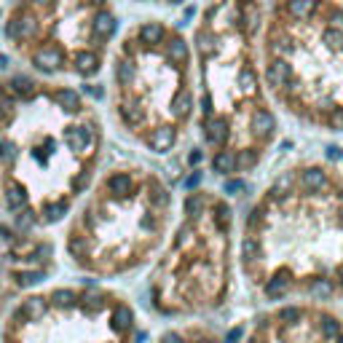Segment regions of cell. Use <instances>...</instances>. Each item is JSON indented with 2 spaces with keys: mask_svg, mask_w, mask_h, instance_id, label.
Segmentation results:
<instances>
[{
  "mask_svg": "<svg viewBox=\"0 0 343 343\" xmlns=\"http://www.w3.org/2000/svg\"><path fill=\"white\" fill-rule=\"evenodd\" d=\"M279 319L282 322H290V324H295L300 319V308H295V306H290V308H282L279 311Z\"/></svg>",
  "mask_w": 343,
  "mask_h": 343,
  "instance_id": "36",
  "label": "cell"
},
{
  "mask_svg": "<svg viewBox=\"0 0 343 343\" xmlns=\"http://www.w3.org/2000/svg\"><path fill=\"white\" fill-rule=\"evenodd\" d=\"M201 343H204V340H201Z\"/></svg>",
  "mask_w": 343,
  "mask_h": 343,
  "instance_id": "64",
  "label": "cell"
},
{
  "mask_svg": "<svg viewBox=\"0 0 343 343\" xmlns=\"http://www.w3.org/2000/svg\"><path fill=\"white\" fill-rule=\"evenodd\" d=\"M91 3H105V0H91Z\"/></svg>",
  "mask_w": 343,
  "mask_h": 343,
  "instance_id": "61",
  "label": "cell"
},
{
  "mask_svg": "<svg viewBox=\"0 0 343 343\" xmlns=\"http://www.w3.org/2000/svg\"><path fill=\"white\" fill-rule=\"evenodd\" d=\"M166 59L175 62V65H183V62L188 59V46H185V41L172 38V41L166 43Z\"/></svg>",
  "mask_w": 343,
  "mask_h": 343,
  "instance_id": "15",
  "label": "cell"
},
{
  "mask_svg": "<svg viewBox=\"0 0 343 343\" xmlns=\"http://www.w3.org/2000/svg\"><path fill=\"white\" fill-rule=\"evenodd\" d=\"M175 139H177V131L172 126H158L150 134V147H153V150H158V153H163V150H169V147L175 145Z\"/></svg>",
  "mask_w": 343,
  "mask_h": 343,
  "instance_id": "4",
  "label": "cell"
},
{
  "mask_svg": "<svg viewBox=\"0 0 343 343\" xmlns=\"http://www.w3.org/2000/svg\"><path fill=\"white\" fill-rule=\"evenodd\" d=\"M19 287H27V284H35V282H41L43 274H19Z\"/></svg>",
  "mask_w": 343,
  "mask_h": 343,
  "instance_id": "41",
  "label": "cell"
},
{
  "mask_svg": "<svg viewBox=\"0 0 343 343\" xmlns=\"http://www.w3.org/2000/svg\"><path fill=\"white\" fill-rule=\"evenodd\" d=\"M73 65H75V70L81 75H91V73H97V70H99V59H97L94 51H78Z\"/></svg>",
  "mask_w": 343,
  "mask_h": 343,
  "instance_id": "6",
  "label": "cell"
},
{
  "mask_svg": "<svg viewBox=\"0 0 343 343\" xmlns=\"http://www.w3.org/2000/svg\"><path fill=\"white\" fill-rule=\"evenodd\" d=\"M33 30H35V19L33 17H19V19H14L11 25H9L6 35L14 38V41H22V38H27Z\"/></svg>",
  "mask_w": 343,
  "mask_h": 343,
  "instance_id": "7",
  "label": "cell"
},
{
  "mask_svg": "<svg viewBox=\"0 0 343 343\" xmlns=\"http://www.w3.org/2000/svg\"><path fill=\"white\" fill-rule=\"evenodd\" d=\"M287 290H290V279H287L284 271H279L276 276H271L266 282V295L268 298H282Z\"/></svg>",
  "mask_w": 343,
  "mask_h": 343,
  "instance_id": "8",
  "label": "cell"
},
{
  "mask_svg": "<svg viewBox=\"0 0 343 343\" xmlns=\"http://www.w3.org/2000/svg\"><path fill=\"white\" fill-rule=\"evenodd\" d=\"M308 292H311V298H316V300H327L332 295V284L327 282V279H314V282L308 284Z\"/></svg>",
  "mask_w": 343,
  "mask_h": 343,
  "instance_id": "20",
  "label": "cell"
},
{
  "mask_svg": "<svg viewBox=\"0 0 343 343\" xmlns=\"http://www.w3.org/2000/svg\"><path fill=\"white\" fill-rule=\"evenodd\" d=\"M201 209H204V199L196 196V193H191V196L185 199V215H188V217H199Z\"/></svg>",
  "mask_w": 343,
  "mask_h": 343,
  "instance_id": "27",
  "label": "cell"
},
{
  "mask_svg": "<svg viewBox=\"0 0 343 343\" xmlns=\"http://www.w3.org/2000/svg\"><path fill=\"white\" fill-rule=\"evenodd\" d=\"M255 161H257L255 153H241V158H236V163H244V166H252Z\"/></svg>",
  "mask_w": 343,
  "mask_h": 343,
  "instance_id": "49",
  "label": "cell"
},
{
  "mask_svg": "<svg viewBox=\"0 0 343 343\" xmlns=\"http://www.w3.org/2000/svg\"><path fill=\"white\" fill-rule=\"evenodd\" d=\"M276 129V118L268 110H255L252 113V131L257 137H271Z\"/></svg>",
  "mask_w": 343,
  "mask_h": 343,
  "instance_id": "2",
  "label": "cell"
},
{
  "mask_svg": "<svg viewBox=\"0 0 343 343\" xmlns=\"http://www.w3.org/2000/svg\"><path fill=\"white\" fill-rule=\"evenodd\" d=\"M330 126H332V129H343V107L332 110V115H330Z\"/></svg>",
  "mask_w": 343,
  "mask_h": 343,
  "instance_id": "45",
  "label": "cell"
},
{
  "mask_svg": "<svg viewBox=\"0 0 343 343\" xmlns=\"http://www.w3.org/2000/svg\"><path fill=\"white\" fill-rule=\"evenodd\" d=\"M228 223H231V209L225 207V204H220V207H217V225H220V228H225Z\"/></svg>",
  "mask_w": 343,
  "mask_h": 343,
  "instance_id": "39",
  "label": "cell"
},
{
  "mask_svg": "<svg viewBox=\"0 0 343 343\" xmlns=\"http://www.w3.org/2000/svg\"><path fill=\"white\" fill-rule=\"evenodd\" d=\"M327 158H330V161H340L343 158L340 147H327Z\"/></svg>",
  "mask_w": 343,
  "mask_h": 343,
  "instance_id": "50",
  "label": "cell"
},
{
  "mask_svg": "<svg viewBox=\"0 0 343 343\" xmlns=\"http://www.w3.org/2000/svg\"><path fill=\"white\" fill-rule=\"evenodd\" d=\"M65 212H67V204H65V201H57V204H51L49 209H46V220L54 223V220H59Z\"/></svg>",
  "mask_w": 343,
  "mask_h": 343,
  "instance_id": "32",
  "label": "cell"
},
{
  "mask_svg": "<svg viewBox=\"0 0 343 343\" xmlns=\"http://www.w3.org/2000/svg\"><path fill=\"white\" fill-rule=\"evenodd\" d=\"M196 43H199V51H201V57H212L215 54V38L209 35V33H199L196 35Z\"/></svg>",
  "mask_w": 343,
  "mask_h": 343,
  "instance_id": "26",
  "label": "cell"
},
{
  "mask_svg": "<svg viewBox=\"0 0 343 343\" xmlns=\"http://www.w3.org/2000/svg\"><path fill=\"white\" fill-rule=\"evenodd\" d=\"M290 75H292V67L287 65L284 59H274V62L268 65V73H266L268 83H271V86H276V89H279V86H284L287 81H290Z\"/></svg>",
  "mask_w": 343,
  "mask_h": 343,
  "instance_id": "3",
  "label": "cell"
},
{
  "mask_svg": "<svg viewBox=\"0 0 343 343\" xmlns=\"http://www.w3.org/2000/svg\"><path fill=\"white\" fill-rule=\"evenodd\" d=\"M67 247H70V252H73L75 257H83V255H86V249H89V244H86V239H83V236H73Z\"/></svg>",
  "mask_w": 343,
  "mask_h": 343,
  "instance_id": "30",
  "label": "cell"
},
{
  "mask_svg": "<svg viewBox=\"0 0 343 343\" xmlns=\"http://www.w3.org/2000/svg\"><path fill=\"white\" fill-rule=\"evenodd\" d=\"M322 41L327 43V46H330V49H335V51H340L343 49V33H340V30H324V35H322Z\"/></svg>",
  "mask_w": 343,
  "mask_h": 343,
  "instance_id": "28",
  "label": "cell"
},
{
  "mask_svg": "<svg viewBox=\"0 0 343 343\" xmlns=\"http://www.w3.org/2000/svg\"><path fill=\"white\" fill-rule=\"evenodd\" d=\"M335 274H338V279H340V284H343V266H338V271H335Z\"/></svg>",
  "mask_w": 343,
  "mask_h": 343,
  "instance_id": "58",
  "label": "cell"
},
{
  "mask_svg": "<svg viewBox=\"0 0 343 343\" xmlns=\"http://www.w3.org/2000/svg\"><path fill=\"white\" fill-rule=\"evenodd\" d=\"M113 33H115V19H113V14L99 11L97 17H94V35H99V38H110Z\"/></svg>",
  "mask_w": 343,
  "mask_h": 343,
  "instance_id": "13",
  "label": "cell"
},
{
  "mask_svg": "<svg viewBox=\"0 0 343 343\" xmlns=\"http://www.w3.org/2000/svg\"><path fill=\"white\" fill-rule=\"evenodd\" d=\"M314 9H316V0H290L287 3V14L292 19H306Z\"/></svg>",
  "mask_w": 343,
  "mask_h": 343,
  "instance_id": "16",
  "label": "cell"
},
{
  "mask_svg": "<svg viewBox=\"0 0 343 343\" xmlns=\"http://www.w3.org/2000/svg\"><path fill=\"white\" fill-rule=\"evenodd\" d=\"M33 62H35L38 70L51 73V70H57L62 65V51H57V49H41V51H35Z\"/></svg>",
  "mask_w": 343,
  "mask_h": 343,
  "instance_id": "1",
  "label": "cell"
},
{
  "mask_svg": "<svg viewBox=\"0 0 343 343\" xmlns=\"http://www.w3.org/2000/svg\"><path fill=\"white\" fill-rule=\"evenodd\" d=\"M241 255L244 257H257V239L255 236H247L241 241Z\"/></svg>",
  "mask_w": 343,
  "mask_h": 343,
  "instance_id": "34",
  "label": "cell"
},
{
  "mask_svg": "<svg viewBox=\"0 0 343 343\" xmlns=\"http://www.w3.org/2000/svg\"><path fill=\"white\" fill-rule=\"evenodd\" d=\"M139 41L147 43V46H155L163 41V27L158 25V22H147V25L139 27Z\"/></svg>",
  "mask_w": 343,
  "mask_h": 343,
  "instance_id": "14",
  "label": "cell"
},
{
  "mask_svg": "<svg viewBox=\"0 0 343 343\" xmlns=\"http://www.w3.org/2000/svg\"><path fill=\"white\" fill-rule=\"evenodd\" d=\"M204 134L212 145L225 142V137H228V121L225 118H209L207 126H204Z\"/></svg>",
  "mask_w": 343,
  "mask_h": 343,
  "instance_id": "5",
  "label": "cell"
},
{
  "mask_svg": "<svg viewBox=\"0 0 343 343\" xmlns=\"http://www.w3.org/2000/svg\"><path fill=\"white\" fill-rule=\"evenodd\" d=\"M241 335H244V330H241V327H233V330H231L228 335H225V343H236V340L241 338Z\"/></svg>",
  "mask_w": 343,
  "mask_h": 343,
  "instance_id": "48",
  "label": "cell"
},
{
  "mask_svg": "<svg viewBox=\"0 0 343 343\" xmlns=\"http://www.w3.org/2000/svg\"><path fill=\"white\" fill-rule=\"evenodd\" d=\"M6 65H9V59H6V57H0V70H3Z\"/></svg>",
  "mask_w": 343,
  "mask_h": 343,
  "instance_id": "59",
  "label": "cell"
},
{
  "mask_svg": "<svg viewBox=\"0 0 343 343\" xmlns=\"http://www.w3.org/2000/svg\"><path fill=\"white\" fill-rule=\"evenodd\" d=\"M201 110H204L207 115H209V113H212V97H209V94L204 97V102H201Z\"/></svg>",
  "mask_w": 343,
  "mask_h": 343,
  "instance_id": "55",
  "label": "cell"
},
{
  "mask_svg": "<svg viewBox=\"0 0 343 343\" xmlns=\"http://www.w3.org/2000/svg\"><path fill=\"white\" fill-rule=\"evenodd\" d=\"M86 91H89L91 97H97V99H102V97H105V91L99 89V86H86Z\"/></svg>",
  "mask_w": 343,
  "mask_h": 343,
  "instance_id": "53",
  "label": "cell"
},
{
  "mask_svg": "<svg viewBox=\"0 0 343 343\" xmlns=\"http://www.w3.org/2000/svg\"><path fill=\"white\" fill-rule=\"evenodd\" d=\"M46 314V300L43 298H27L25 303H22V311H19V319H41Z\"/></svg>",
  "mask_w": 343,
  "mask_h": 343,
  "instance_id": "9",
  "label": "cell"
},
{
  "mask_svg": "<svg viewBox=\"0 0 343 343\" xmlns=\"http://www.w3.org/2000/svg\"><path fill=\"white\" fill-rule=\"evenodd\" d=\"M99 306H102V300H99L97 292H86V295H83V308H86V311H94V308H99Z\"/></svg>",
  "mask_w": 343,
  "mask_h": 343,
  "instance_id": "37",
  "label": "cell"
},
{
  "mask_svg": "<svg viewBox=\"0 0 343 343\" xmlns=\"http://www.w3.org/2000/svg\"><path fill=\"white\" fill-rule=\"evenodd\" d=\"M33 223H35L33 212H25V215H19V217H17V228H22V231H27Z\"/></svg>",
  "mask_w": 343,
  "mask_h": 343,
  "instance_id": "42",
  "label": "cell"
},
{
  "mask_svg": "<svg viewBox=\"0 0 343 343\" xmlns=\"http://www.w3.org/2000/svg\"><path fill=\"white\" fill-rule=\"evenodd\" d=\"M191 102H193V99H191L188 91H180V94L172 99V113L180 115V118H185V115L191 113Z\"/></svg>",
  "mask_w": 343,
  "mask_h": 343,
  "instance_id": "21",
  "label": "cell"
},
{
  "mask_svg": "<svg viewBox=\"0 0 343 343\" xmlns=\"http://www.w3.org/2000/svg\"><path fill=\"white\" fill-rule=\"evenodd\" d=\"M51 99L62 107V110H78V107H81V97H78L73 89H59V91H54Z\"/></svg>",
  "mask_w": 343,
  "mask_h": 343,
  "instance_id": "12",
  "label": "cell"
},
{
  "mask_svg": "<svg viewBox=\"0 0 343 343\" xmlns=\"http://www.w3.org/2000/svg\"><path fill=\"white\" fill-rule=\"evenodd\" d=\"M121 115H123L129 123H139V118H142V110H137L134 105H121Z\"/></svg>",
  "mask_w": 343,
  "mask_h": 343,
  "instance_id": "33",
  "label": "cell"
},
{
  "mask_svg": "<svg viewBox=\"0 0 343 343\" xmlns=\"http://www.w3.org/2000/svg\"><path fill=\"white\" fill-rule=\"evenodd\" d=\"M338 343H343V338H338Z\"/></svg>",
  "mask_w": 343,
  "mask_h": 343,
  "instance_id": "63",
  "label": "cell"
},
{
  "mask_svg": "<svg viewBox=\"0 0 343 343\" xmlns=\"http://www.w3.org/2000/svg\"><path fill=\"white\" fill-rule=\"evenodd\" d=\"M169 3H183V0H169Z\"/></svg>",
  "mask_w": 343,
  "mask_h": 343,
  "instance_id": "62",
  "label": "cell"
},
{
  "mask_svg": "<svg viewBox=\"0 0 343 343\" xmlns=\"http://www.w3.org/2000/svg\"><path fill=\"white\" fill-rule=\"evenodd\" d=\"M11 89L17 91V94H22V97H30L33 94V81L30 78H25V75H17V78H11Z\"/></svg>",
  "mask_w": 343,
  "mask_h": 343,
  "instance_id": "25",
  "label": "cell"
},
{
  "mask_svg": "<svg viewBox=\"0 0 343 343\" xmlns=\"http://www.w3.org/2000/svg\"><path fill=\"white\" fill-rule=\"evenodd\" d=\"M319 327H322V332L327 335V338H338V335H340V324L335 322L332 316H324V319H322V324H319Z\"/></svg>",
  "mask_w": 343,
  "mask_h": 343,
  "instance_id": "29",
  "label": "cell"
},
{
  "mask_svg": "<svg viewBox=\"0 0 343 343\" xmlns=\"http://www.w3.org/2000/svg\"><path fill=\"white\" fill-rule=\"evenodd\" d=\"M51 300H54V306H59V308H73L75 303H78V298H75L73 290H54Z\"/></svg>",
  "mask_w": 343,
  "mask_h": 343,
  "instance_id": "24",
  "label": "cell"
},
{
  "mask_svg": "<svg viewBox=\"0 0 343 343\" xmlns=\"http://www.w3.org/2000/svg\"><path fill=\"white\" fill-rule=\"evenodd\" d=\"M300 183H303V188L306 191H322L324 185H327V177H324V172L322 169H306L303 172V177H300Z\"/></svg>",
  "mask_w": 343,
  "mask_h": 343,
  "instance_id": "11",
  "label": "cell"
},
{
  "mask_svg": "<svg viewBox=\"0 0 343 343\" xmlns=\"http://www.w3.org/2000/svg\"><path fill=\"white\" fill-rule=\"evenodd\" d=\"M89 142H91V131H89V126H78L73 134H70V145H73L75 150H83V147H89Z\"/></svg>",
  "mask_w": 343,
  "mask_h": 343,
  "instance_id": "23",
  "label": "cell"
},
{
  "mask_svg": "<svg viewBox=\"0 0 343 343\" xmlns=\"http://www.w3.org/2000/svg\"><path fill=\"white\" fill-rule=\"evenodd\" d=\"M287 188H290V177H282V180H279V183L274 185V191H271V193H274L276 199H282Z\"/></svg>",
  "mask_w": 343,
  "mask_h": 343,
  "instance_id": "43",
  "label": "cell"
},
{
  "mask_svg": "<svg viewBox=\"0 0 343 343\" xmlns=\"http://www.w3.org/2000/svg\"><path fill=\"white\" fill-rule=\"evenodd\" d=\"M260 215H263V209H255V212H252V217H249V223H247L249 228H255V225L260 223Z\"/></svg>",
  "mask_w": 343,
  "mask_h": 343,
  "instance_id": "54",
  "label": "cell"
},
{
  "mask_svg": "<svg viewBox=\"0 0 343 343\" xmlns=\"http://www.w3.org/2000/svg\"><path fill=\"white\" fill-rule=\"evenodd\" d=\"M255 83H257V78L252 70H241V75H239V86L244 91H255Z\"/></svg>",
  "mask_w": 343,
  "mask_h": 343,
  "instance_id": "31",
  "label": "cell"
},
{
  "mask_svg": "<svg viewBox=\"0 0 343 343\" xmlns=\"http://www.w3.org/2000/svg\"><path fill=\"white\" fill-rule=\"evenodd\" d=\"M244 19H247V22H244L247 33H255L257 25H260V14H257V9H252V6H249V11H247V17H244Z\"/></svg>",
  "mask_w": 343,
  "mask_h": 343,
  "instance_id": "35",
  "label": "cell"
},
{
  "mask_svg": "<svg viewBox=\"0 0 343 343\" xmlns=\"http://www.w3.org/2000/svg\"><path fill=\"white\" fill-rule=\"evenodd\" d=\"M86 185H89V172H81V177L73 183V188H75V191H83Z\"/></svg>",
  "mask_w": 343,
  "mask_h": 343,
  "instance_id": "47",
  "label": "cell"
},
{
  "mask_svg": "<svg viewBox=\"0 0 343 343\" xmlns=\"http://www.w3.org/2000/svg\"><path fill=\"white\" fill-rule=\"evenodd\" d=\"M212 166L215 172H220V175H231V172H236V153L233 150H220L215 155V161H212Z\"/></svg>",
  "mask_w": 343,
  "mask_h": 343,
  "instance_id": "10",
  "label": "cell"
},
{
  "mask_svg": "<svg viewBox=\"0 0 343 343\" xmlns=\"http://www.w3.org/2000/svg\"><path fill=\"white\" fill-rule=\"evenodd\" d=\"M330 19L335 22V25H343V11H335V14H330Z\"/></svg>",
  "mask_w": 343,
  "mask_h": 343,
  "instance_id": "56",
  "label": "cell"
},
{
  "mask_svg": "<svg viewBox=\"0 0 343 343\" xmlns=\"http://www.w3.org/2000/svg\"><path fill=\"white\" fill-rule=\"evenodd\" d=\"M153 204L155 207H166L169 204V196H166V191H163V188H158V185H153Z\"/></svg>",
  "mask_w": 343,
  "mask_h": 343,
  "instance_id": "38",
  "label": "cell"
},
{
  "mask_svg": "<svg viewBox=\"0 0 343 343\" xmlns=\"http://www.w3.org/2000/svg\"><path fill=\"white\" fill-rule=\"evenodd\" d=\"M107 185H110V191L115 193V196H129L131 188H134V185H131V177H129V175H123V172H118V175H113Z\"/></svg>",
  "mask_w": 343,
  "mask_h": 343,
  "instance_id": "18",
  "label": "cell"
},
{
  "mask_svg": "<svg viewBox=\"0 0 343 343\" xmlns=\"http://www.w3.org/2000/svg\"><path fill=\"white\" fill-rule=\"evenodd\" d=\"M35 3H41V6H49V3H51V0H35Z\"/></svg>",
  "mask_w": 343,
  "mask_h": 343,
  "instance_id": "60",
  "label": "cell"
},
{
  "mask_svg": "<svg viewBox=\"0 0 343 343\" xmlns=\"http://www.w3.org/2000/svg\"><path fill=\"white\" fill-rule=\"evenodd\" d=\"M244 191V183L241 180H228L225 183V193H233V196H236V193H241Z\"/></svg>",
  "mask_w": 343,
  "mask_h": 343,
  "instance_id": "46",
  "label": "cell"
},
{
  "mask_svg": "<svg viewBox=\"0 0 343 343\" xmlns=\"http://www.w3.org/2000/svg\"><path fill=\"white\" fill-rule=\"evenodd\" d=\"M199 180H201V172H193V175L188 177V180H185V185H188V188H196Z\"/></svg>",
  "mask_w": 343,
  "mask_h": 343,
  "instance_id": "52",
  "label": "cell"
},
{
  "mask_svg": "<svg viewBox=\"0 0 343 343\" xmlns=\"http://www.w3.org/2000/svg\"><path fill=\"white\" fill-rule=\"evenodd\" d=\"M188 161H191V163H199V161H201V153H199V150H193V153L188 155Z\"/></svg>",
  "mask_w": 343,
  "mask_h": 343,
  "instance_id": "57",
  "label": "cell"
},
{
  "mask_svg": "<svg viewBox=\"0 0 343 343\" xmlns=\"http://www.w3.org/2000/svg\"><path fill=\"white\" fill-rule=\"evenodd\" d=\"M14 155H17V147H14V142H0V158H3V161H11Z\"/></svg>",
  "mask_w": 343,
  "mask_h": 343,
  "instance_id": "40",
  "label": "cell"
},
{
  "mask_svg": "<svg viewBox=\"0 0 343 343\" xmlns=\"http://www.w3.org/2000/svg\"><path fill=\"white\" fill-rule=\"evenodd\" d=\"M161 343H183V338H180L177 332H166V335L161 338Z\"/></svg>",
  "mask_w": 343,
  "mask_h": 343,
  "instance_id": "51",
  "label": "cell"
},
{
  "mask_svg": "<svg viewBox=\"0 0 343 343\" xmlns=\"http://www.w3.org/2000/svg\"><path fill=\"white\" fill-rule=\"evenodd\" d=\"M6 204H9V209H22L27 204V191L17 183L9 185V191H6Z\"/></svg>",
  "mask_w": 343,
  "mask_h": 343,
  "instance_id": "17",
  "label": "cell"
},
{
  "mask_svg": "<svg viewBox=\"0 0 343 343\" xmlns=\"http://www.w3.org/2000/svg\"><path fill=\"white\" fill-rule=\"evenodd\" d=\"M113 324H115V330H129V327L134 324V311L129 306H118L113 314Z\"/></svg>",
  "mask_w": 343,
  "mask_h": 343,
  "instance_id": "19",
  "label": "cell"
},
{
  "mask_svg": "<svg viewBox=\"0 0 343 343\" xmlns=\"http://www.w3.org/2000/svg\"><path fill=\"white\" fill-rule=\"evenodd\" d=\"M134 65H131V62H118V65H115V81H118L121 86H129L131 81H134Z\"/></svg>",
  "mask_w": 343,
  "mask_h": 343,
  "instance_id": "22",
  "label": "cell"
},
{
  "mask_svg": "<svg viewBox=\"0 0 343 343\" xmlns=\"http://www.w3.org/2000/svg\"><path fill=\"white\" fill-rule=\"evenodd\" d=\"M11 113H14V102L0 94V118H6V115H11Z\"/></svg>",
  "mask_w": 343,
  "mask_h": 343,
  "instance_id": "44",
  "label": "cell"
}]
</instances>
